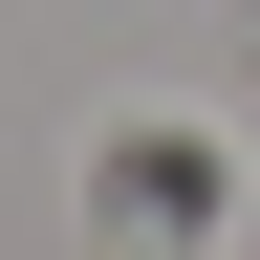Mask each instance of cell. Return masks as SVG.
Instances as JSON below:
<instances>
[{
	"label": "cell",
	"mask_w": 260,
	"mask_h": 260,
	"mask_svg": "<svg viewBox=\"0 0 260 260\" xmlns=\"http://www.w3.org/2000/svg\"><path fill=\"white\" fill-rule=\"evenodd\" d=\"M217 217V130H109V260H195Z\"/></svg>",
	"instance_id": "6da1fadb"
}]
</instances>
